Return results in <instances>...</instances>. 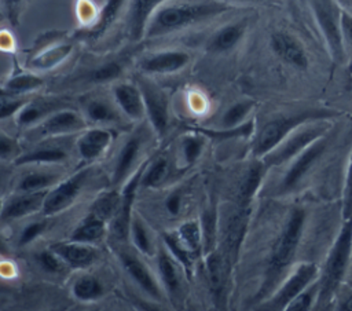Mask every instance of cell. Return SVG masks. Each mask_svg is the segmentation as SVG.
Returning a JSON list of instances; mask_svg holds the SVG:
<instances>
[{
    "mask_svg": "<svg viewBox=\"0 0 352 311\" xmlns=\"http://www.w3.org/2000/svg\"><path fill=\"white\" fill-rule=\"evenodd\" d=\"M245 30L246 22H234L219 28L206 41V51L210 54H224L231 51L241 41Z\"/></svg>",
    "mask_w": 352,
    "mask_h": 311,
    "instance_id": "obj_28",
    "label": "cell"
},
{
    "mask_svg": "<svg viewBox=\"0 0 352 311\" xmlns=\"http://www.w3.org/2000/svg\"><path fill=\"white\" fill-rule=\"evenodd\" d=\"M136 84L142 91L146 117L150 121L154 133L162 139L168 132L170 121L169 98L166 92L148 77L140 76L136 80Z\"/></svg>",
    "mask_w": 352,
    "mask_h": 311,
    "instance_id": "obj_6",
    "label": "cell"
},
{
    "mask_svg": "<svg viewBox=\"0 0 352 311\" xmlns=\"http://www.w3.org/2000/svg\"><path fill=\"white\" fill-rule=\"evenodd\" d=\"M340 310L342 311H352V293L348 294L340 304Z\"/></svg>",
    "mask_w": 352,
    "mask_h": 311,
    "instance_id": "obj_52",
    "label": "cell"
},
{
    "mask_svg": "<svg viewBox=\"0 0 352 311\" xmlns=\"http://www.w3.org/2000/svg\"><path fill=\"white\" fill-rule=\"evenodd\" d=\"M47 228V222L45 220H37V222H32L29 224H26L21 234H19V245L25 246L32 244L37 237H40Z\"/></svg>",
    "mask_w": 352,
    "mask_h": 311,
    "instance_id": "obj_48",
    "label": "cell"
},
{
    "mask_svg": "<svg viewBox=\"0 0 352 311\" xmlns=\"http://www.w3.org/2000/svg\"><path fill=\"white\" fill-rule=\"evenodd\" d=\"M352 215V154L349 158L345 187H344V201H342V217L346 219Z\"/></svg>",
    "mask_w": 352,
    "mask_h": 311,
    "instance_id": "obj_49",
    "label": "cell"
},
{
    "mask_svg": "<svg viewBox=\"0 0 352 311\" xmlns=\"http://www.w3.org/2000/svg\"><path fill=\"white\" fill-rule=\"evenodd\" d=\"M318 272L319 268L315 263H301L296 271L279 286L276 293L271 296L265 303H263V308L285 310L297 294H300L305 288L316 281L319 275Z\"/></svg>",
    "mask_w": 352,
    "mask_h": 311,
    "instance_id": "obj_10",
    "label": "cell"
},
{
    "mask_svg": "<svg viewBox=\"0 0 352 311\" xmlns=\"http://www.w3.org/2000/svg\"><path fill=\"white\" fill-rule=\"evenodd\" d=\"M69 157V153L58 146H50V144H43L37 146L29 151H22L15 160L14 164L16 167L22 165H43V164H58L66 161Z\"/></svg>",
    "mask_w": 352,
    "mask_h": 311,
    "instance_id": "obj_30",
    "label": "cell"
},
{
    "mask_svg": "<svg viewBox=\"0 0 352 311\" xmlns=\"http://www.w3.org/2000/svg\"><path fill=\"white\" fill-rule=\"evenodd\" d=\"M319 293V281L312 282L308 288H305L300 294H297L285 310L287 311H307L309 310L318 299Z\"/></svg>",
    "mask_w": 352,
    "mask_h": 311,
    "instance_id": "obj_46",
    "label": "cell"
},
{
    "mask_svg": "<svg viewBox=\"0 0 352 311\" xmlns=\"http://www.w3.org/2000/svg\"><path fill=\"white\" fill-rule=\"evenodd\" d=\"M305 223V211L296 208L292 211L280 235L275 241V245L271 250V256L267 266V277L263 283L258 297H263L268 289L280 278L282 272L290 266L297 252L300 239L302 237Z\"/></svg>",
    "mask_w": 352,
    "mask_h": 311,
    "instance_id": "obj_3",
    "label": "cell"
},
{
    "mask_svg": "<svg viewBox=\"0 0 352 311\" xmlns=\"http://www.w3.org/2000/svg\"><path fill=\"white\" fill-rule=\"evenodd\" d=\"M158 279L169 300L176 305L183 296V272L184 270L176 259L162 245L157 252Z\"/></svg>",
    "mask_w": 352,
    "mask_h": 311,
    "instance_id": "obj_14",
    "label": "cell"
},
{
    "mask_svg": "<svg viewBox=\"0 0 352 311\" xmlns=\"http://www.w3.org/2000/svg\"><path fill=\"white\" fill-rule=\"evenodd\" d=\"M120 198H121V193H118L116 190L106 191V193L98 195V198L94 201V204L91 206V212L96 213L98 216L104 219L107 223H110L118 209Z\"/></svg>",
    "mask_w": 352,
    "mask_h": 311,
    "instance_id": "obj_41",
    "label": "cell"
},
{
    "mask_svg": "<svg viewBox=\"0 0 352 311\" xmlns=\"http://www.w3.org/2000/svg\"><path fill=\"white\" fill-rule=\"evenodd\" d=\"M142 138L139 135H133L121 146L116 157L111 175V182L114 186L124 183V180L135 167V162L138 161L139 153L142 150Z\"/></svg>",
    "mask_w": 352,
    "mask_h": 311,
    "instance_id": "obj_27",
    "label": "cell"
},
{
    "mask_svg": "<svg viewBox=\"0 0 352 311\" xmlns=\"http://www.w3.org/2000/svg\"><path fill=\"white\" fill-rule=\"evenodd\" d=\"M114 139V132L107 128L102 127H94V128H85L81 131V135L77 138L76 147L80 158L89 164L92 161H96L99 157H102L106 150L110 147L111 142Z\"/></svg>",
    "mask_w": 352,
    "mask_h": 311,
    "instance_id": "obj_19",
    "label": "cell"
},
{
    "mask_svg": "<svg viewBox=\"0 0 352 311\" xmlns=\"http://www.w3.org/2000/svg\"><path fill=\"white\" fill-rule=\"evenodd\" d=\"M129 238L132 241L133 248L143 256H154L155 245L150 235V231L144 222L138 216L132 217L129 227Z\"/></svg>",
    "mask_w": 352,
    "mask_h": 311,
    "instance_id": "obj_38",
    "label": "cell"
},
{
    "mask_svg": "<svg viewBox=\"0 0 352 311\" xmlns=\"http://www.w3.org/2000/svg\"><path fill=\"white\" fill-rule=\"evenodd\" d=\"M179 241L197 256L204 249V234L201 223L197 220H187L182 223L175 231Z\"/></svg>",
    "mask_w": 352,
    "mask_h": 311,
    "instance_id": "obj_36",
    "label": "cell"
},
{
    "mask_svg": "<svg viewBox=\"0 0 352 311\" xmlns=\"http://www.w3.org/2000/svg\"><path fill=\"white\" fill-rule=\"evenodd\" d=\"M348 277H346V282L349 283V286L352 288V267H351V271H346Z\"/></svg>",
    "mask_w": 352,
    "mask_h": 311,
    "instance_id": "obj_54",
    "label": "cell"
},
{
    "mask_svg": "<svg viewBox=\"0 0 352 311\" xmlns=\"http://www.w3.org/2000/svg\"><path fill=\"white\" fill-rule=\"evenodd\" d=\"M0 15H1V12H0Z\"/></svg>",
    "mask_w": 352,
    "mask_h": 311,
    "instance_id": "obj_58",
    "label": "cell"
},
{
    "mask_svg": "<svg viewBox=\"0 0 352 311\" xmlns=\"http://www.w3.org/2000/svg\"><path fill=\"white\" fill-rule=\"evenodd\" d=\"M84 117L94 124H111L118 121V107L104 98L92 96L84 100Z\"/></svg>",
    "mask_w": 352,
    "mask_h": 311,
    "instance_id": "obj_31",
    "label": "cell"
},
{
    "mask_svg": "<svg viewBox=\"0 0 352 311\" xmlns=\"http://www.w3.org/2000/svg\"><path fill=\"white\" fill-rule=\"evenodd\" d=\"M333 116H336V113L331 110L329 111L324 109H309L300 111L298 114L274 118L268 121L258 132L253 146V153L258 157H264L298 127L316 120H326Z\"/></svg>",
    "mask_w": 352,
    "mask_h": 311,
    "instance_id": "obj_4",
    "label": "cell"
},
{
    "mask_svg": "<svg viewBox=\"0 0 352 311\" xmlns=\"http://www.w3.org/2000/svg\"><path fill=\"white\" fill-rule=\"evenodd\" d=\"M234 1H236V0H234Z\"/></svg>",
    "mask_w": 352,
    "mask_h": 311,
    "instance_id": "obj_57",
    "label": "cell"
},
{
    "mask_svg": "<svg viewBox=\"0 0 352 311\" xmlns=\"http://www.w3.org/2000/svg\"><path fill=\"white\" fill-rule=\"evenodd\" d=\"M128 0H106L95 19L88 26L77 30L76 39L84 40L87 43H94L102 39L117 22Z\"/></svg>",
    "mask_w": 352,
    "mask_h": 311,
    "instance_id": "obj_17",
    "label": "cell"
},
{
    "mask_svg": "<svg viewBox=\"0 0 352 311\" xmlns=\"http://www.w3.org/2000/svg\"><path fill=\"white\" fill-rule=\"evenodd\" d=\"M329 131L327 124H311L305 128L298 127L287 138H285L274 150L263 157V162L267 168L285 164L294 157H297L304 149H307L312 142L324 136Z\"/></svg>",
    "mask_w": 352,
    "mask_h": 311,
    "instance_id": "obj_5",
    "label": "cell"
},
{
    "mask_svg": "<svg viewBox=\"0 0 352 311\" xmlns=\"http://www.w3.org/2000/svg\"><path fill=\"white\" fill-rule=\"evenodd\" d=\"M191 61V55L183 50H162L143 56L138 67L146 76L173 74L183 70Z\"/></svg>",
    "mask_w": 352,
    "mask_h": 311,
    "instance_id": "obj_12",
    "label": "cell"
},
{
    "mask_svg": "<svg viewBox=\"0 0 352 311\" xmlns=\"http://www.w3.org/2000/svg\"><path fill=\"white\" fill-rule=\"evenodd\" d=\"M22 153L18 139L0 131V161H14Z\"/></svg>",
    "mask_w": 352,
    "mask_h": 311,
    "instance_id": "obj_47",
    "label": "cell"
},
{
    "mask_svg": "<svg viewBox=\"0 0 352 311\" xmlns=\"http://www.w3.org/2000/svg\"><path fill=\"white\" fill-rule=\"evenodd\" d=\"M4 3H7V6L8 7H11V6H15V4H18L19 3V0H3Z\"/></svg>",
    "mask_w": 352,
    "mask_h": 311,
    "instance_id": "obj_55",
    "label": "cell"
},
{
    "mask_svg": "<svg viewBox=\"0 0 352 311\" xmlns=\"http://www.w3.org/2000/svg\"><path fill=\"white\" fill-rule=\"evenodd\" d=\"M8 255V246L7 244L0 238V256H7Z\"/></svg>",
    "mask_w": 352,
    "mask_h": 311,
    "instance_id": "obj_53",
    "label": "cell"
},
{
    "mask_svg": "<svg viewBox=\"0 0 352 311\" xmlns=\"http://www.w3.org/2000/svg\"><path fill=\"white\" fill-rule=\"evenodd\" d=\"M3 208H4V201H3V198H0V216H1V212H3Z\"/></svg>",
    "mask_w": 352,
    "mask_h": 311,
    "instance_id": "obj_56",
    "label": "cell"
},
{
    "mask_svg": "<svg viewBox=\"0 0 352 311\" xmlns=\"http://www.w3.org/2000/svg\"><path fill=\"white\" fill-rule=\"evenodd\" d=\"M87 128V118L84 114L69 109L60 107L47 116L38 125L37 129L44 138L65 136L69 133L81 132Z\"/></svg>",
    "mask_w": 352,
    "mask_h": 311,
    "instance_id": "obj_13",
    "label": "cell"
},
{
    "mask_svg": "<svg viewBox=\"0 0 352 311\" xmlns=\"http://www.w3.org/2000/svg\"><path fill=\"white\" fill-rule=\"evenodd\" d=\"M88 173H89V168L80 169L73 176L59 180L55 186H52L47 191L43 202V208H41L43 216L51 217L69 209L76 202L80 193L82 191Z\"/></svg>",
    "mask_w": 352,
    "mask_h": 311,
    "instance_id": "obj_7",
    "label": "cell"
},
{
    "mask_svg": "<svg viewBox=\"0 0 352 311\" xmlns=\"http://www.w3.org/2000/svg\"><path fill=\"white\" fill-rule=\"evenodd\" d=\"M48 190L34 193H19L4 202L0 219L4 222L18 220L30 216L43 208V202Z\"/></svg>",
    "mask_w": 352,
    "mask_h": 311,
    "instance_id": "obj_22",
    "label": "cell"
},
{
    "mask_svg": "<svg viewBox=\"0 0 352 311\" xmlns=\"http://www.w3.org/2000/svg\"><path fill=\"white\" fill-rule=\"evenodd\" d=\"M327 140L324 136L316 139L312 142L307 149H304L297 157H294L293 164L290 165L289 171L286 172L282 183H280V190L287 191L292 190L305 175L307 172L312 168V165L320 158V156L326 150Z\"/></svg>",
    "mask_w": 352,
    "mask_h": 311,
    "instance_id": "obj_18",
    "label": "cell"
},
{
    "mask_svg": "<svg viewBox=\"0 0 352 311\" xmlns=\"http://www.w3.org/2000/svg\"><path fill=\"white\" fill-rule=\"evenodd\" d=\"M230 10L221 0H168L150 18L144 39L164 37L216 18Z\"/></svg>",
    "mask_w": 352,
    "mask_h": 311,
    "instance_id": "obj_1",
    "label": "cell"
},
{
    "mask_svg": "<svg viewBox=\"0 0 352 311\" xmlns=\"http://www.w3.org/2000/svg\"><path fill=\"white\" fill-rule=\"evenodd\" d=\"M170 172V165L166 157H157L147 162L142 178H140V187L143 189H157L164 184Z\"/></svg>",
    "mask_w": 352,
    "mask_h": 311,
    "instance_id": "obj_33",
    "label": "cell"
},
{
    "mask_svg": "<svg viewBox=\"0 0 352 311\" xmlns=\"http://www.w3.org/2000/svg\"><path fill=\"white\" fill-rule=\"evenodd\" d=\"M72 293L78 301H96L104 294L103 283L94 275L78 277L72 286Z\"/></svg>",
    "mask_w": 352,
    "mask_h": 311,
    "instance_id": "obj_34",
    "label": "cell"
},
{
    "mask_svg": "<svg viewBox=\"0 0 352 311\" xmlns=\"http://www.w3.org/2000/svg\"><path fill=\"white\" fill-rule=\"evenodd\" d=\"M147 162L148 161L143 162L138 168V171L129 178L126 184L124 186V189L121 191L118 209H117L114 217L111 219V222L109 223L110 235L117 242H124L125 239L129 238V227H131V220L133 217L132 208H133L136 191L140 187V178H142V173H143Z\"/></svg>",
    "mask_w": 352,
    "mask_h": 311,
    "instance_id": "obj_9",
    "label": "cell"
},
{
    "mask_svg": "<svg viewBox=\"0 0 352 311\" xmlns=\"http://www.w3.org/2000/svg\"><path fill=\"white\" fill-rule=\"evenodd\" d=\"M29 99V95H16L0 87V120L15 117Z\"/></svg>",
    "mask_w": 352,
    "mask_h": 311,
    "instance_id": "obj_43",
    "label": "cell"
},
{
    "mask_svg": "<svg viewBox=\"0 0 352 311\" xmlns=\"http://www.w3.org/2000/svg\"><path fill=\"white\" fill-rule=\"evenodd\" d=\"M109 230V223L98 216L94 212H88L84 219L74 227L73 233L70 234L72 241H78L84 244H95L103 239Z\"/></svg>",
    "mask_w": 352,
    "mask_h": 311,
    "instance_id": "obj_29",
    "label": "cell"
},
{
    "mask_svg": "<svg viewBox=\"0 0 352 311\" xmlns=\"http://www.w3.org/2000/svg\"><path fill=\"white\" fill-rule=\"evenodd\" d=\"M340 28L342 39H345L352 45V15L346 11L340 12Z\"/></svg>",
    "mask_w": 352,
    "mask_h": 311,
    "instance_id": "obj_51",
    "label": "cell"
},
{
    "mask_svg": "<svg viewBox=\"0 0 352 311\" xmlns=\"http://www.w3.org/2000/svg\"><path fill=\"white\" fill-rule=\"evenodd\" d=\"M44 85V78L36 73L19 72L8 77L4 83V88L16 95H29Z\"/></svg>",
    "mask_w": 352,
    "mask_h": 311,
    "instance_id": "obj_37",
    "label": "cell"
},
{
    "mask_svg": "<svg viewBox=\"0 0 352 311\" xmlns=\"http://www.w3.org/2000/svg\"><path fill=\"white\" fill-rule=\"evenodd\" d=\"M254 103L252 100H242L236 102L232 106H230L223 117H221V125L223 128H235L243 122L246 116L250 113L253 109Z\"/></svg>",
    "mask_w": 352,
    "mask_h": 311,
    "instance_id": "obj_44",
    "label": "cell"
},
{
    "mask_svg": "<svg viewBox=\"0 0 352 311\" xmlns=\"http://www.w3.org/2000/svg\"><path fill=\"white\" fill-rule=\"evenodd\" d=\"M59 182V175L48 171H30L21 176L16 183V191L34 193L50 190Z\"/></svg>",
    "mask_w": 352,
    "mask_h": 311,
    "instance_id": "obj_32",
    "label": "cell"
},
{
    "mask_svg": "<svg viewBox=\"0 0 352 311\" xmlns=\"http://www.w3.org/2000/svg\"><path fill=\"white\" fill-rule=\"evenodd\" d=\"M51 249L60 256V259L67 264L69 268L76 270L88 268L98 257V252L91 244L72 239L66 242H56L51 245Z\"/></svg>",
    "mask_w": 352,
    "mask_h": 311,
    "instance_id": "obj_23",
    "label": "cell"
},
{
    "mask_svg": "<svg viewBox=\"0 0 352 311\" xmlns=\"http://www.w3.org/2000/svg\"><path fill=\"white\" fill-rule=\"evenodd\" d=\"M118 259L129 275V278L138 285V288L151 300L161 301L164 297V289L160 279L153 274L147 264L129 250H118Z\"/></svg>",
    "mask_w": 352,
    "mask_h": 311,
    "instance_id": "obj_11",
    "label": "cell"
},
{
    "mask_svg": "<svg viewBox=\"0 0 352 311\" xmlns=\"http://www.w3.org/2000/svg\"><path fill=\"white\" fill-rule=\"evenodd\" d=\"M205 146V138L201 132L195 131V133H188L180 140V153L183 157V162L186 165H192L202 154Z\"/></svg>",
    "mask_w": 352,
    "mask_h": 311,
    "instance_id": "obj_42",
    "label": "cell"
},
{
    "mask_svg": "<svg viewBox=\"0 0 352 311\" xmlns=\"http://www.w3.org/2000/svg\"><path fill=\"white\" fill-rule=\"evenodd\" d=\"M250 205H238V209L228 217L223 237V252L228 267L235 263L249 222Z\"/></svg>",
    "mask_w": 352,
    "mask_h": 311,
    "instance_id": "obj_15",
    "label": "cell"
},
{
    "mask_svg": "<svg viewBox=\"0 0 352 311\" xmlns=\"http://www.w3.org/2000/svg\"><path fill=\"white\" fill-rule=\"evenodd\" d=\"M168 0H129L125 15V33L133 43L144 39L146 28L160 6Z\"/></svg>",
    "mask_w": 352,
    "mask_h": 311,
    "instance_id": "obj_16",
    "label": "cell"
},
{
    "mask_svg": "<svg viewBox=\"0 0 352 311\" xmlns=\"http://www.w3.org/2000/svg\"><path fill=\"white\" fill-rule=\"evenodd\" d=\"M111 92L116 106L126 118L140 121L146 117L142 91L136 83L118 81L113 85Z\"/></svg>",
    "mask_w": 352,
    "mask_h": 311,
    "instance_id": "obj_20",
    "label": "cell"
},
{
    "mask_svg": "<svg viewBox=\"0 0 352 311\" xmlns=\"http://www.w3.org/2000/svg\"><path fill=\"white\" fill-rule=\"evenodd\" d=\"M352 260V215L344 219V224L329 252L319 281L316 301L327 304L337 292L340 283L346 277L349 261Z\"/></svg>",
    "mask_w": 352,
    "mask_h": 311,
    "instance_id": "obj_2",
    "label": "cell"
},
{
    "mask_svg": "<svg viewBox=\"0 0 352 311\" xmlns=\"http://www.w3.org/2000/svg\"><path fill=\"white\" fill-rule=\"evenodd\" d=\"M205 270H206L210 293H212L214 301L219 304L224 294L226 279H227L230 267H228L224 256L220 252L212 249L210 252L206 253Z\"/></svg>",
    "mask_w": 352,
    "mask_h": 311,
    "instance_id": "obj_26",
    "label": "cell"
},
{
    "mask_svg": "<svg viewBox=\"0 0 352 311\" xmlns=\"http://www.w3.org/2000/svg\"><path fill=\"white\" fill-rule=\"evenodd\" d=\"M124 72V62L121 59H110L104 63H100L95 69L87 73L85 80L94 84H104L120 78Z\"/></svg>",
    "mask_w": 352,
    "mask_h": 311,
    "instance_id": "obj_40",
    "label": "cell"
},
{
    "mask_svg": "<svg viewBox=\"0 0 352 311\" xmlns=\"http://www.w3.org/2000/svg\"><path fill=\"white\" fill-rule=\"evenodd\" d=\"M268 168L265 167L264 162L252 165L248 172L245 173L241 187H239V205H250V201L253 195L256 194L257 189L260 187V183L263 180V176Z\"/></svg>",
    "mask_w": 352,
    "mask_h": 311,
    "instance_id": "obj_39",
    "label": "cell"
},
{
    "mask_svg": "<svg viewBox=\"0 0 352 311\" xmlns=\"http://www.w3.org/2000/svg\"><path fill=\"white\" fill-rule=\"evenodd\" d=\"M73 44L67 41H54L43 50L34 52L26 62V66L34 72H47L62 65L72 54Z\"/></svg>",
    "mask_w": 352,
    "mask_h": 311,
    "instance_id": "obj_24",
    "label": "cell"
},
{
    "mask_svg": "<svg viewBox=\"0 0 352 311\" xmlns=\"http://www.w3.org/2000/svg\"><path fill=\"white\" fill-rule=\"evenodd\" d=\"M60 105L58 98H30L15 114V122L21 128L36 127L52 111L60 109Z\"/></svg>",
    "mask_w": 352,
    "mask_h": 311,
    "instance_id": "obj_25",
    "label": "cell"
},
{
    "mask_svg": "<svg viewBox=\"0 0 352 311\" xmlns=\"http://www.w3.org/2000/svg\"><path fill=\"white\" fill-rule=\"evenodd\" d=\"M37 264L48 274L52 275H60L63 274L69 267L67 264L60 259V256L54 252L51 248L50 249H43L34 256Z\"/></svg>",
    "mask_w": 352,
    "mask_h": 311,
    "instance_id": "obj_45",
    "label": "cell"
},
{
    "mask_svg": "<svg viewBox=\"0 0 352 311\" xmlns=\"http://www.w3.org/2000/svg\"><path fill=\"white\" fill-rule=\"evenodd\" d=\"M270 45L272 52L285 63L301 70L308 67V56L304 47L287 32H274L270 37Z\"/></svg>",
    "mask_w": 352,
    "mask_h": 311,
    "instance_id": "obj_21",
    "label": "cell"
},
{
    "mask_svg": "<svg viewBox=\"0 0 352 311\" xmlns=\"http://www.w3.org/2000/svg\"><path fill=\"white\" fill-rule=\"evenodd\" d=\"M162 244L166 250L176 259V261L182 266L186 272V277L190 279L192 274V266L195 256L179 241L175 231L173 233H164L162 234Z\"/></svg>",
    "mask_w": 352,
    "mask_h": 311,
    "instance_id": "obj_35",
    "label": "cell"
},
{
    "mask_svg": "<svg viewBox=\"0 0 352 311\" xmlns=\"http://www.w3.org/2000/svg\"><path fill=\"white\" fill-rule=\"evenodd\" d=\"M309 6L331 58L340 61L344 55L340 14H336L331 0H309Z\"/></svg>",
    "mask_w": 352,
    "mask_h": 311,
    "instance_id": "obj_8",
    "label": "cell"
},
{
    "mask_svg": "<svg viewBox=\"0 0 352 311\" xmlns=\"http://www.w3.org/2000/svg\"><path fill=\"white\" fill-rule=\"evenodd\" d=\"M165 209L169 215L177 216L182 209V193L180 191H172L166 200H165Z\"/></svg>",
    "mask_w": 352,
    "mask_h": 311,
    "instance_id": "obj_50",
    "label": "cell"
}]
</instances>
